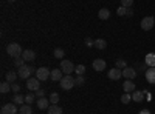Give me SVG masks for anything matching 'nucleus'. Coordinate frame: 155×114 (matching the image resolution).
<instances>
[{
  "label": "nucleus",
  "mask_w": 155,
  "mask_h": 114,
  "mask_svg": "<svg viewBox=\"0 0 155 114\" xmlns=\"http://www.w3.org/2000/svg\"><path fill=\"white\" fill-rule=\"evenodd\" d=\"M17 74H19V77H20V79L28 80V79L31 77V74H34V68H33L31 65H23V66L19 68Z\"/></svg>",
  "instance_id": "f257e3e1"
},
{
  "label": "nucleus",
  "mask_w": 155,
  "mask_h": 114,
  "mask_svg": "<svg viewBox=\"0 0 155 114\" xmlns=\"http://www.w3.org/2000/svg\"><path fill=\"white\" fill-rule=\"evenodd\" d=\"M6 53L11 56V57H20L22 56V48L19 43H9L6 46Z\"/></svg>",
  "instance_id": "f03ea898"
},
{
  "label": "nucleus",
  "mask_w": 155,
  "mask_h": 114,
  "mask_svg": "<svg viewBox=\"0 0 155 114\" xmlns=\"http://www.w3.org/2000/svg\"><path fill=\"white\" fill-rule=\"evenodd\" d=\"M74 65L70 62V60H67V59H62L61 60V69H62V72L65 74V75H71V72L74 71Z\"/></svg>",
  "instance_id": "7ed1b4c3"
},
{
  "label": "nucleus",
  "mask_w": 155,
  "mask_h": 114,
  "mask_svg": "<svg viewBox=\"0 0 155 114\" xmlns=\"http://www.w3.org/2000/svg\"><path fill=\"white\" fill-rule=\"evenodd\" d=\"M50 75H51V71H50L48 68H45V66L37 68V69H36V77H37L39 80H41V82L48 80V79H50Z\"/></svg>",
  "instance_id": "20e7f679"
},
{
  "label": "nucleus",
  "mask_w": 155,
  "mask_h": 114,
  "mask_svg": "<svg viewBox=\"0 0 155 114\" xmlns=\"http://www.w3.org/2000/svg\"><path fill=\"white\" fill-rule=\"evenodd\" d=\"M59 83H61L62 90H71V88L76 85V83H74V79L71 77V75H64Z\"/></svg>",
  "instance_id": "39448f33"
},
{
  "label": "nucleus",
  "mask_w": 155,
  "mask_h": 114,
  "mask_svg": "<svg viewBox=\"0 0 155 114\" xmlns=\"http://www.w3.org/2000/svg\"><path fill=\"white\" fill-rule=\"evenodd\" d=\"M27 88L30 91H37V90H41V80H39L37 77H30L27 80Z\"/></svg>",
  "instance_id": "423d86ee"
},
{
  "label": "nucleus",
  "mask_w": 155,
  "mask_h": 114,
  "mask_svg": "<svg viewBox=\"0 0 155 114\" xmlns=\"http://www.w3.org/2000/svg\"><path fill=\"white\" fill-rule=\"evenodd\" d=\"M153 25H155V19L152 16H147V17H144L143 20H141V29L149 31V29L153 28Z\"/></svg>",
  "instance_id": "0eeeda50"
},
{
  "label": "nucleus",
  "mask_w": 155,
  "mask_h": 114,
  "mask_svg": "<svg viewBox=\"0 0 155 114\" xmlns=\"http://www.w3.org/2000/svg\"><path fill=\"white\" fill-rule=\"evenodd\" d=\"M17 105L16 103H6L2 106V114H17Z\"/></svg>",
  "instance_id": "6e6552de"
},
{
  "label": "nucleus",
  "mask_w": 155,
  "mask_h": 114,
  "mask_svg": "<svg viewBox=\"0 0 155 114\" xmlns=\"http://www.w3.org/2000/svg\"><path fill=\"white\" fill-rule=\"evenodd\" d=\"M121 75H123V71H121L120 68H112V69H109V79H110V80H120Z\"/></svg>",
  "instance_id": "1a4fd4ad"
},
{
  "label": "nucleus",
  "mask_w": 155,
  "mask_h": 114,
  "mask_svg": "<svg viewBox=\"0 0 155 114\" xmlns=\"http://www.w3.org/2000/svg\"><path fill=\"white\" fill-rule=\"evenodd\" d=\"M64 77V72L61 68H56V69H51V75H50V79L53 80V82H61V79Z\"/></svg>",
  "instance_id": "9d476101"
},
{
  "label": "nucleus",
  "mask_w": 155,
  "mask_h": 114,
  "mask_svg": "<svg viewBox=\"0 0 155 114\" xmlns=\"http://www.w3.org/2000/svg\"><path fill=\"white\" fill-rule=\"evenodd\" d=\"M135 75H137V71H135L134 68H130V66H127V68L123 69V77H126V79H129V80L135 79Z\"/></svg>",
  "instance_id": "9b49d317"
},
{
  "label": "nucleus",
  "mask_w": 155,
  "mask_h": 114,
  "mask_svg": "<svg viewBox=\"0 0 155 114\" xmlns=\"http://www.w3.org/2000/svg\"><path fill=\"white\" fill-rule=\"evenodd\" d=\"M50 103H51V102H50V99H47V97H41V99L37 100V103H36V105H37L39 109H47V108H50Z\"/></svg>",
  "instance_id": "f8f14e48"
},
{
  "label": "nucleus",
  "mask_w": 155,
  "mask_h": 114,
  "mask_svg": "<svg viewBox=\"0 0 155 114\" xmlns=\"http://www.w3.org/2000/svg\"><path fill=\"white\" fill-rule=\"evenodd\" d=\"M22 57L25 59V62H33L36 59V53L33 51V49H25V51L22 53Z\"/></svg>",
  "instance_id": "ddd939ff"
},
{
  "label": "nucleus",
  "mask_w": 155,
  "mask_h": 114,
  "mask_svg": "<svg viewBox=\"0 0 155 114\" xmlns=\"http://www.w3.org/2000/svg\"><path fill=\"white\" fill-rule=\"evenodd\" d=\"M123 90H124V93H134L135 91V83L132 80L126 79V82L123 83Z\"/></svg>",
  "instance_id": "4468645a"
},
{
  "label": "nucleus",
  "mask_w": 155,
  "mask_h": 114,
  "mask_svg": "<svg viewBox=\"0 0 155 114\" xmlns=\"http://www.w3.org/2000/svg\"><path fill=\"white\" fill-rule=\"evenodd\" d=\"M93 69H95V71H104V69H106V60L96 59V60L93 62Z\"/></svg>",
  "instance_id": "2eb2a0df"
},
{
  "label": "nucleus",
  "mask_w": 155,
  "mask_h": 114,
  "mask_svg": "<svg viewBox=\"0 0 155 114\" xmlns=\"http://www.w3.org/2000/svg\"><path fill=\"white\" fill-rule=\"evenodd\" d=\"M146 79H147L149 83H152V85L155 83V66H152L146 71Z\"/></svg>",
  "instance_id": "dca6fc26"
},
{
  "label": "nucleus",
  "mask_w": 155,
  "mask_h": 114,
  "mask_svg": "<svg viewBox=\"0 0 155 114\" xmlns=\"http://www.w3.org/2000/svg\"><path fill=\"white\" fill-rule=\"evenodd\" d=\"M12 103H16L17 106H22L23 103H25V96H22V94H14V97H12Z\"/></svg>",
  "instance_id": "f3484780"
},
{
  "label": "nucleus",
  "mask_w": 155,
  "mask_h": 114,
  "mask_svg": "<svg viewBox=\"0 0 155 114\" xmlns=\"http://www.w3.org/2000/svg\"><path fill=\"white\" fill-rule=\"evenodd\" d=\"M98 17H99L101 20H109V17H110V11H109L107 8H102V9H99V12H98Z\"/></svg>",
  "instance_id": "a211bd4d"
},
{
  "label": "nucleus",
  "mask_w": 155,
  "mask_h": 114,
  "mask_svg": "<svg viewBox=\"0 0 155 114\" xmlns=\"http://www.w3.org/2000/svg\"><path fill=\"white\" fill-rule=\"evenodd\" d=\"M144 62H146V65L147 66H155V53H149L147 56H146V59H144Z\"/></svg>",
  "instance_id": "6ab92c4d"
},
{
  "label": "nucleus",
  "mask_w": 155,
  "mask_h": 114,
  "mask_svg": "<svg viewBox=\"0 0 155 114\" xmlns=\"http://www.w3.org/2000/svg\"><path fill=\"white\" fill-rule=\"evenodd\" d=\"M132 99H134V102H143V99H144V93L143 91H134L132 93Z\"/></svg>",
  "instance_id": "aec40b11"
},
{
  "label": "nucleus",
  "mask_w": 155,
  "mask_h": 114,
  "mask_svg": "<svg viewBox=\"0 0 155 114\" xmlns=\"http://www.w3.org/2000/svg\"><path fill=\"white\" fill-rule=\"evenodd\" d=\"M19 114H33V108H31V105H28V103L22 105V106L19 108Z\"/></svg>",
  "instance_id": "412c9836"
},
{
  "label": "nucleus",
  "mask_w": 155,
  "mask_h": 114,
  "mask_svg": "<svg viewBox=\"0 0 155 114\" xmlns=\"http://www.w3.org/2000/svg\"><path fill=\"white\" fill-rule=\"evenodd\" d=\"M19 77V74L16 72V71H8L6 72V82H16V79Z\"/></svg>",
  "instance_id": "4be33fe9"
},
{
  "label": "nucleus",
  "mask_w": 155,
  "mask_h": 114,
  "mask_svg": "<svg viewBox=\"0 0 155 114\" xmlns=\"http://www.w3.org/2000/svg\"><path fill=\"white\" fill-rule=\"evenodd\" d=\"M48 114H62V108L58 106V105H53V103H51L50 108H48Z\"/></svg>",
  "instance_id": "5701e85b"
},
{
  "label": "nucleus",
  "mask_w": 155,
  "mask_h": 114,
  "mask_svg": "<svg viewBox=\"0 0 155 114\" xmlns=\"http://www.w3.org/2000/svg\"><path fill=\"white\" fill-rule=\"evenodd\" d=\"M95 46H96L98 49H106L107 42H106L104 39H96V40H95Z\"/></svg>",
  "instance_id": "b1692460"
},
{
  "label": "nucleus",
  "mask_w": 155,
  "mask_h": 114,
  "mask_svg": "<svg viewBox=\"0 0 155 114\" xmlns=\"http://www.w3.org/2000/svg\"><path fill=\"white\" fill-rule=\"evenodd\" d=\"M9 90H11V85H9V82H3L2 85H0V93H2V94L9 93Z\"/></svg>",
  "instance_id": "393cba45"
},
{
  "label": "nucleus",
  "mask_w": 155,
  "mask_h": 114,
  "mask_svg": "<svg viewBox=\"0 0 155 114\" xmlns=\"http://www.w3.org/2000/svg\"><path fill=\"white\" fill-rule=\"evenodd\" d=\"M130 100H132V94H130V93H124V94L121 96V102H123L124 105H127Z\"/></svg>",
  "instance_id": "a878e982"
},
{
  "label": "nucleus",
  "mask_w": 155,
  "mask_h": 114,
  "mask_svg": "<svg viewBox=\"0 0 155 114\" xmlns=\"http://www.w3.org/2000/svg\"><path fill=\"white\" fill-rule=\"evenodd\" d=\"M50 102L53 103V105H58L59 103V94L58 93H51L50 94Z\"/></svg>",
  "instance_id": "bb28decb"
},
{
  "label": "nucleus",
  "mask_w": 155,
  "mask_h": 114,
  "mask_svg": "<svg viewBox=\"0 0 155 114\" xmlns=\"http://www.w3.org/2000/svg\"><path fill=\"white\" fill-rule=\"evenodd\" d=\"M64 56H65V51H64L62 48H56L54 49V57L56 59H64Z\"/></svg>",
  "instance_id": "cd10ccee"
},
{
  "label": "nucleus",
  "mask_w": 155,
  "mask_h": 114,
  "mask_svg": "<svg viewBox=\"0 0 155 114\" xmlns=\"http://www.w3.org/2000/svg\"><path fill=\"white\" fill-rule=\"evenodd\" d=\"M14 65H16L17 68L23 66V65H25V59H23V57H14Z\"/></svg>",
  "instance_id": "c85d7f7f"
},
{
  "label": "nucleus",
  "mask_w": 155,
  "mask_h": 114,
  "mask_svg": "<svg viewBox=\"0 0 155 114\" xmlns=\"http://www.w3.org/2000/svg\"><path fill=\"white\" fill-rule=\"evenodd\" d=\"M74 72H76L78 75H84V72H85V66H84V65H78V66L74 68Z\"/></svg>",
  "instance_id": "c756f323"
},
{
  "label": "nucleus",
  "mask_w": 155,
  "mask_h": 114,
  "mask_svg": "<svg viewBox=\"0 0 155 114\" xmlns=\"http://www.w3.org/2000/svg\"><path fill=\"white\" fill-rule=\"evenodd\" d=\"M116 68H120V69H124V68H127V63H126V60H123V59L116 60Z\"/></svg>",
  "instance_id": "7c9ffc66"
},
{
  "label": "nucleus",
  "mask_w": 155,
  "mask_h": 114,
  "mask_svg": "<svg viewBox=\"0 0 155 114\" xmlns=\"http://www.w3.org/2000/svg\"><path fill=\"white\" fill-rule=\"evenodd\" d=\"M116 14H118V16H127V8L121 5L118 9H116Z\"/></svg>",
  "instance_id": "2f4dec72"
},
{
  "label": "nucleus",
  "mask_w": 155,
  "mask_h": 114,
  "mask_svg": "<svg viewBox=\"0 0 155 114\" xmlns=\"http://www.w3.org/2000/svg\"><path fill=\"white\" fill-rule=\"evenodd\" d=\"M33 102H34V96H33V94H28V96H25V103L31 105Z\"/></svg>",
  "instance_id": "473e14b6"
},
{
  "label": "nucleus",
  "mask_w": 155,
  "mask_h": 114,
  "mask_svg": "<svg viewBox=\"0 0 155 114\" xmlns=\"http://www.w3.org/2000/svg\"><path fill=\"white\" fill-rule=\"evenodd\" d=\"M84 82H85V80H84V75H78V77L74 79V83H76V85H79V86L84 85Z\"/></svg>",
  "instance_id": "72a5a7b5"
},
{
  "label": "nucleus",
  "mask_w": 155,
  "mask_h": 114,
  "mask_svg": "<svg viewBox=\"0 0 155 114\" xmlns=\"http://www.w3.org/2000/svg\"><path fill=\"white\" fill-rule=\"evenodd\" d=\"M121 5L126 6V8H130L134 5V0H121Z\"/></svg>",
  "instance_id": "f704fd0d"
},
{
  "label": "nucleus",
  "mask_w": 155,
  "mask_h": 114,
  "mask_svg": "<svg viewBox=\"0 0 155 114\" xmlns=\"http://www.w3.org/2000/svg\"><path fill=\"white\" fill-rule=\"evenodd\" d=\"M85 46H88V48H92V46H95V40H92V39H85Z\"/></svg>",
  "instance_id": "c9c22d12"
},
{
  "label": "nucleus",
  "mask_w": 155,
  "mask_h": 114,
  "mask_svg": "<svg viewBox=\"0 0 155 114\" xmlns=\"http://www.w3.org/2000/svg\"><path fill=\"white\" fill-rule=\"evenodd\" d=\"M11 91H14V93H19L20 91V86L17 83H11Z\"/></svg>",
  "instance_id": "e433bc0d"
},
{
  "label": "nucleus",
  "mask_w": 155,
  "mask_h": 114,
  "mask_svg": "<svg viewBox=\"0 0 155 114\" xmlns=\"http://www.w3.org/2000/svg\"><path fill=\"white\" fill-rule=\"evenodd\" d=\"M34 96H37L39 99H41V97H45V91H44V90H37Z\"/></svg>",
  "instance_id": "4c0bfd02"
},
{
  "label": "nucleus",
  "mask_w": 155,
  "mask_h": 114,
  "mask_svg": "<svg viewBox=\"0 0 155 114\" xmlns=\"http://www.w3.org/2000/svg\"><path fill=\"white\" fill-rule=\"evenodd\" d=\"M140 114H150V111H149V109H141Z\"/></svg>",
  "instance_id": "58836bf2"
},
{
  "label": "nucleus",
  "mask_w": 155,
  "mask_h": 114,
  "mask_svg": "<svg viewBox=\"0 0 155 114\" xmlns=\"http://www.w3.org/2000/svg\"><path fill=\"white\" fill-rule=\"evenodd\" d=\"M134 14V11H132V8H127V16H132Z\"/></svg>",
  "instance_id": "ea45409f"
},
{
  "label": "nucleus",
  "mask_w": 155,
  "mask_h": 114,
  "mask_svg": "<svg viewBox=\"0 0 155 114\" xmlns=\"http://www.w3.org/2000/svg\"><path fill=\"white\" fill-rule=\"evenodd\" d=\"M8 2H16V0H8Z\"/></svg>",
  "instance_id": "a19ab883"
}]
</instances>
